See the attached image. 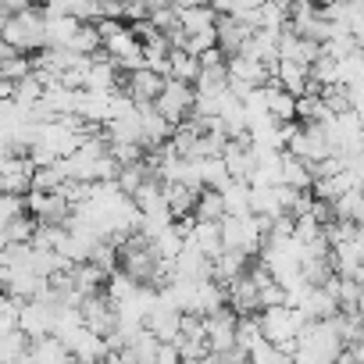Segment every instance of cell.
I'll list each match as a JSON object with an SVG mask.
<instances>
[{"label":"cell","instance_id":"obj_31","mask_svg":"<svg viewBox=\"0 0 364 364\" xmlns=\"http://www.w3.org/2000/svg\"><path fill=\"white\" fill-rule=\"evenodd\" d=\"M357 43H360L357 36H350V33H336L332 40L321 43V54H328L332 61H343V58H350V54L357 50Z\"/></svg>","mask_w":364,"mask_h":364},{"label":"cell","instance_id":"obj_39","mask_svg":"<svg viewBox=\"0 0 364 364\" xmlns=\"http://www.w3.org/2000/svg\"><path fill=\"white\" fill-rule=\"evenodd\" d=\"M325 4H346V0H325Z\"/></svg>","mask_w":364,"mask_h":364},{"label":"cell","instance_id":"obj_27","mask_svg":"<svg viewBox=\"0 0 364 364\" xmlns=\"http://www.w3.org/2000/svg\"><path fill=\"white\" fill-rule=\"evenodd\" d=\"M332 215L339 222H357L360 225V215H364V204H360V186H350L343 197L332 200Z\"/></svg>","mask_w":364,"mask_h":364},{"label":"cell","instance_id":"obj_22","mask_svg":"<svg viewBox=\"0 0 364 364\" xmlns=\"http://www.w3.org/2000/svg\"><path fill=\"white\" fill-rule=\"evenodd\" d=\"M279 182H286V186L293 190H311V175H307V164L296 161L293 154H279Z\"/></svg>","mask_w":364,"mask_h":364},{"label":"cell","instance_id":"obj_12","mask_svg":"<svg viewBox=\"0 0 364 364\" xmlns=\"http://www.w3.org/2000/svg\"><path fill=\"white\" fill-rule=\"evenodd\" d=\"M254 29H247L243 22H236L232 15H218L215 18V47L225 54V58H236L243 50V43L250 40Z\"/></svg>","mask_w":364,"mask_h":364},{"label":"cell","instance_id":"obj_24","mask_svg":"<svg viewBox=\"0 0 364 364\" xmlns=\"http://www.w3.org/2000/svg\"><path fill=\"white\" fill-rule=\"evenodd\" d=\"M200 75V65L197 58H190L186 50H168V79H178V82H197Z\"/></svg>","mask_w":364,"mask_h":364},{"label":"cell","instance_id":"obj_13","mask_svg":"<svg viewBox=\"0 0 364 364\" xmlns=\"http://www.w3.org/2000/svg\"><path fill=\"white\" fill-rule=\"evenodd\" d=\"M136 111H139V146L143 150H154V146H161V143L171 139L175 125H168L150 104H139Z\"/></svg>","mask_w":364,"mask_h":364},{"label":"cell","instance_id":"obj_38","mask_svg":"<svg viewBox=\"0 0 364 364\" xmlns=\"http://www.w3.org/2000/svg\"><path fill=\"white\" fill-rule=\"evenodd\" d=\"M11 90H15V82H4V79H0V104H11Z\"/></svg>","mask_w":364,"mask_h":364},{"label":"cell","instance_id":"obj_36","mask_svg":"<svg viewBox=\"0 0 364 364\" xmlns=\"http://www.w3.org/2000/svg\"><path fill=\"white\" fill-rule=\"evenodd\" d=\"M29 4H26V0H0V11H4V15H18V11H26Z\"/></svg>","mask_w":364,"mask_h":364},{"label":"cell","instance_id":"obj_11","mask_svg":"<svg viewBox=\"0 0 364 364\" xmlns=\"http://www.w3.org/2000/svg\"><path fill=\"white\" fill-rule=\"evenodd\" d=\"M178 311L175 307H168L161 296L154 300V307L146 311V318H143V328L146 332H154L157 336V343H175L178 339Z\"/></svg>","mask_w":364,"mask_h":364},{"label":"cell","instance_id":"obj_35","mask_svg":"<svg viewBox=\"0 0 364 364\" xmlns=\"http://www.w3.org/2000/svg\"><path fill=\"white\" fill-rule=\"evenodd\" d=\"M197 65H200V68H222V65H225V54H222L218 47H208L204 54H197Z\"/></svg>","mask_w":364,"mask_h":364},{"label":"cell","instance_id":"obj_18","mask_svg":"<svg viewBox=\"0 0 364 364\" xmlns=\"http://www.w3.org/2000/svg\"><path fill=\"white\" fill-rule=\"evenodd\" d=\"M261 97H264V111L275 125H286V122H296V97H289L286 90H279L275 82L261 86Z\"/></svg>","mask_w":364,"mask_h":364},{"label":"cell","instance_id":"obj_8","mask_svg":"<svg viewBox=\"0 0 364 364\" xmlns=\"http://www.w3.org/2000/svg\"><path fill=\"white\" fill-rule=\"evenodd\" d=\"M204 339L211 353H225L236 346V314L229 307H218L215 314H204Z\"/></svg>","mask_w":364,"mask_h":364},{"label":"cell","instance_id":"obj_19","mask_svg":"<svg viewBox=\"0 0 364 364\" xmlns=\"http://www.w3.org/2000/svg\"><path fill=\"white\" fill-rule=\"evenodd\" d=\"M186 240H190L204 257H218V254H222V229H218V222H193L190 232H186Z\"/></svg>","mask_w":364,"mask_h":364},{"label":"cell","instance_id":"obj_1","mask_svg":"<svg viewBox=\"0 0 364 364\" xmlns=\"http://www.w3.org/2000/svg\"><path fill=\"white\" fill-rule=\"evenodd\" d=\"M254 318H257V332H261V339L272 343V346H293V343H296V332L307 325V318L300 314V307H289V304L261 307Z\"/></svg>","mask_w":364,"mask_h":364},{"label":"cell","instance_id":"obj_41","mask_svg":"<svg viewBox=\"0 0 364 364\" xmlns=\"http://www.w3.org/2000/svg\"><path fill=\"white\" fill-rule=\"evenodd\" d=\"M293 364H307V360H293Z\"/></svg>","mask_w":364,"mask_h":364},{"label":"cell","instance_id":"obj_10","mask_svg":"<svg viewBox=\"0 0 364 364\" xmlns=\"http://www.w3.org/2000/svg\"><path fill=\"white\" fill-rule=\"evenodd\" d=\"M122 93L139 107V104H154L157 100V93H161V86H164V75H157V72H150V68H132L129 75H122Z\"/></svg>","mask_w":364,"mask_h":364},{"label":"cell","instance_id":"obj_40","mask_svg":"<svg viewBox=\"0 0 364 364\" xmlns=\"http://www.w3.org/2000/svg\"><path fill=\"white\" fill-rule=\"evenodd\" d=\"M0 296H4V279H0Z\"/></svg>","mask_w":364,"mask_h":364},{"label":"cell","instance_id":"obj_16","mask_svg":"<svg viewBox=\"0 0 364 364\" xmlns=\"http://www.w3.org/2000/svg\"><path fill=\"white\" fill-rule=\"evenodd\" d=\"M268 75H272V82L279 86V90H286L289 97H304L307 93V68L304 65H293V61H275V65H268Z\"/></svg>","mask_w":364,"mask_h":364},{"label":"cell","instance_id":"obj_14","mask_svg":"<svg viewBox=\"0 0 364 364\" xmlns=\"http://www.w3.org/2000/svg\"><path fill=\"white\" fill-rule=\"evenodd\" d=\"M18 364H72V353L65 350L58 336H36L29 339V350Z\"/></svg>","mask_w":364,"mask_h":364},{"label":"cell","instance_id":"obj_25","mask_svg":"<svg viewBox=\"0 0 364 364\" xmlns=\"http://www.w3.org/2000/svg\"><path fill=\"white\" fill-rule=\"evenodd\" d=\"M40 97H43V82L29 72L26 79H18L15 82V90H11V104L18 107V111H29V107H36L40 104Z\"/></svg>","mask_w":364,"mask_h":364},{"label":"cell","instance_id":"obj_3","mask_svg":"<svg viewBox=\"0 0 364 364\" xmlns=\"http://www.w3.org/2000/svg\"><path fill=\"white\" fill-rule=\"evenodd\" d=\"M222 229V250H240L247 257H257L261 236H264V218L257 215H225L218 222Z\"/></svg>","mask_w":364,"mask_h":364},{"label":"cell","instance_id":"obj_26","mask_svg":"<svg viewBox=\"0 0 364 364\" xmlns=\"http://www.w3.org/2000/svg\"><path fill=\"white\" fill-rule=\"evenodd\" d=\"M225 208H222V193L218 190H200L197 204H193V222H222Z\"/></svg>","mask_w":364,"mask_h":364},{"label":"cell","instance_id":"obj_20","mask_svg":"<svg viewBox=\"0 0 364 364\" xmlns=\"http://www.w3.org/2000/svg\"><path fill=\"white\" fill-rule=\"evenodd\" d=\"M75 33H79V18H72V15L43 18V47H68Z\"/></svg>","mask_w":364,"mask_h":364},{"label":"cell","instance_id":"obj_30","mask_svg":"<svg viewBox=\"0 0 364 364\" xmlns=\"http://www.w3.org/2000/svg\"><path fill=\"white\" fill-rule=\"evenodd\" d=\"M68 50H75V54H97L100 50V33H97V26L93 22H79V33L72 36V43H68Z\"/></svg>","mask_w":364,"mask_h":364},{"label":"cell","instance_id":"obj_32","mask_svg":"<svg viewBox=\"0 0 364 364\" xmlns=\"http://www.w3.org/2000/svg\"><path fill=\"white\" fill-rule=\"evenodd\" d=\"M33 72V61H26V54H11L8 61H0V79L4 82H18Z\"/></svg>","mask_w":364,"mask_h":364},{"label":"cell","instance_id":"obj_23","mask_svg":"<svg viewBox=\"0 0 364 364\" xmlns=\"http://www.w3.org/2000/svg\"><path fill=\"white\" fill-rule=\"evenodd\" d=\"M222 193V208H225V215H250V182H229L225 190H218Z\"/></svg>","mask_w":364,"mask_h":364},{"label":"cell","instance_id":"obj_7","mask_svg":"<svg viewBox=\"0 0 364 364\" xmlns=\"http://www.w3.org/2000/svg\"><path fill=\"white\" fill-rule=\"evenodd\" d=\"M54 314H58V304H50V300H26L22 307H18V321H15V328L18 332H26L29 339H36V336H50L54 332Z\"/></svg>","mask_w":364,"mask_h":364},{"label":"cell","instance_id":"obj_2","mask_svg":"<svg viewBox=\"0 0 364 364\" xmlns=\"http://www.w3.org/2000/svg\"><path fill=\"white\" fill-rule=\"evenodd\" d=\"M0 40H4L15 54L43 50V15L36 8H26L18 15H8L0 26Z\"/></svg>","mask_w":364,"mask_h":364},{"label":"cell","instance_id":"obj_28","mask_svg":"<svg viewBox=\"0 0 364 364\" xmlns=\"http://www.w3.org/2000/svg\"><path fill=\"white\" fill-rule=\"evenodd\" d=\"M33 232H36V218L33 215H15L8 225H4V247L8 243H18V247H26L29 240H33Z\"/></svg>","mask_w":364,"mask_h":364},{"label":"cell","instance_id":"obj_15","mask_svg":"<svg viewBox=\"0 0 364 364\" xmlns=\"http://www.w3.org/2000/svg\"><path fill=\"white\" fill-rule=\"evenodd\" d=\"M225 72H229V79H236V82H247L250 90H261V86H268V82H272V75H268V65H261V61H254V58H247V54L225 58Z\"/></svg>","mask_w":364,"mask_h":364},{"label":"cell","instance_id":"obj_6","mask_svg":"<svg viewBox=\"0 0 364 364\" xmlns=\"http://www.w3.org/2000/svg\"><path fill=\"white\" fill-rule=\"evenodd\" d=\"M79 318H82V325H86L93 336H100V339L111 336L114 325H118V311H114V304L104 296V289L79 300Z\"/></svg>","mask_w":364,"mask_h":364},{"label":"cell","instance_id":"obj_34","mask_svg":"<svg viewBox=\"0 0 364 364\" xmlns=\"http://www.w3.org/2000/svg\"><path fill=\"white\" fill-rule=\"evenodd\" d=\"M286 300H289V296H286V289H282L275 279L257 289V304H261V307H279V304H286Z\"/></svg>","mask_w":364,"mask_h":364},{"label":"cell","instance_id":"obj_4","mask_svg":"<svg viewBox=\"0 0 364 364\" xmlns=\"http://www.w3.org/2000/svg\"><path fill=\"white\" fill-rule=\"evenodd\" d=\"M168 125H178L193 114V86L190 82H178V79H164L157 100L150 104Z\"/></svg>","mask_w":364,"mask_h":364},{"label":"cell","instance_id":"obj_29","mask_svg":"<svg viewBox=\"0 0 364 364\" xmlns=\"http://www.w3.org/2000/svg\"><path fill=\"white\" fill-rule=\"evenodd\" d=\"M229 182H232V178H229L222 157H208V161H200V186H204V190H225Z\"/></svg>","mask_w":364,"mask_h":364},{"label":"cell","instance_id":"obj_33","mask_svg":"<svg viewBox=\"0 0 364 364\" xmlns=\"http://www.w3.org/2000/svg\"><path fill=\"white\" fill-rule=\"evenodd\" d=\"M261 339V332H257V318L250 314V318H236V350H250L254 343Z\"/></svg>","mask_w":364,"mask_h":364},{"label":"cell","instance_id":"obj_37","mask_svg":"<svg viewBox=\"0 0 364 364\" xmlns=\"http://www.w3.org/2000/svg\"><path fill=\"white\" fill-rule=\"evenodd\" d=\"M215 15H232V8H236V0H211L208 4Z\"/></svg>","mask_w":364,"mask_h":364},{"label":"cell","instance_id":"obj_21","mask_svg":"<svg viewBox=\"0 0 364 364\" xmlns=\"http://www.w3.org/2000/svg\"><path fill=\"white\" fill-rule=\"evenodd\" d=\"M215 11L208 8V4H200V8H178L175 11V22H178V29L182 33H208V29H215Z\"/></svg>","mask_w":364,"mask_h":364},{"label":"cell","instance_id":"obj_17","mask_svg":"<svg viewBox=\"0 0 364 364\" xmlns=\"http://www.w3.org/2000/svg\"><path fill=\"white\" fill-rule=\"evenodd\" d=\"M197 193H200V190L186 186V182H164V208H168L171 222H178V218H193Z\"/></svg>","mask_w":364,"mask_h":364},{"label":"cell","instance_id":"obj_5","mask_svg":"<svg viewBox=\"0 0 364 364\" xmlns=\"http://www.w3.org/2000/svg\"><path fill=\"white\" fill-rule=\"evenodd\" d=\"M22 204H26V215L36 218V225H65L68 215H72V204L61 197V190H54V193L29 190L22 197Z\"/></svg>","mask_w":364,"mask_h":364},{"label":"cell","instance_id":"obj_9","mask_svg":"<svg viewBox=\"0 0 364 364\" xmlns=\"http://www.w3.org/2000/svg\"><path fill=\"white\" fill-rule=\"evenodd\" d=\"M29 178H33V161L26 154L0 157V193L26 197L29 193Z\"/></svg>","mask_w":364,"mask_h":364}]
</instances>
